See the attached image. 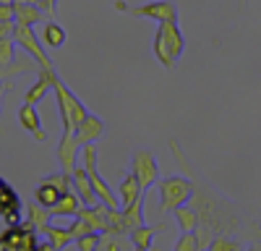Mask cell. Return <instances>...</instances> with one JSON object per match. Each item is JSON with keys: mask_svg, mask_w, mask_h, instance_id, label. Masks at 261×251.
Masks as SVG:
<instances>
[{"mask_svg": "<svg viewBox=\"0 0 261 251\" xmlns=\"http://www.w3.org/2000/svg\"><path fill=\"white\" fill-rule=\"evenodd\" d=\"M53 92H55V102H58V113H60V123L63 126H73V129H79V126L86 120V115H89V110H86V105L65 87L63 79L55 73V81H53Z\"/></svg>", "mask_w": 261, "mask_h": 251, "instance_id": "obj_4", "label": "cell"}, {"mask_svg": "<svg viewBox=\"0 0 261 251\" xmlns=\"http://www.w3.org/2000/svg\"><path fill=\"white\" fill-rule=\"evenodd\" d=\"M73 186H76V194L81 196V202L86 207H94L99 202V196L94 191V183H92V178H89V173H86L84 165L81 167H73Z\"/></svg>", "mask_w": 261, "mask_h": 251, "instance_id": "obj_9", "label": "cell"}, {"mask_svg": "<svg viewBox=\"0 0 261 251\" xmlns=\"http://www.w3.org/2000/svg\"><path fill=\"white\" fill-rule=\"evenodd\" d=\"M134 251H151V248H139V246H136V248H134Z\"/></svg>", "mask_w": 261, "mask_h": 251, "instance_id": "obj_35", "label": "cell"}, {"mask_svg": "<svg viewBox=\"0 0 261 251\" xmlns=\"http://www.w3.org/2000/svg\"><path fill=\"white\" fill-rule=\"evenodd\" d=\"M3 251H21V246H3Z\"/></svg>", "mask_w": 261, "mask_h": 251, "instance_id": "obj_34", "label": "cell"}, {"mask_svg": "<svg viewBox=\"0 0 261 251\" xmlns=\"http://www.w3.org/2000/svg\"><path fill=\"white\" fill-rule=\"evenodd\" d=\"M118 196H120V207L125 209V207H130V204H136L139 199H144L146 191L141 188L139 178H136L134 173H128V175H123V181H120V186H118Z\"/></svg>", "mask_w": 261, "mask_h": 251, "instance_id": "obj_10", "label": "cell"}, {"mask_svg": "<svg viewBox=\"0 0 261 251\" xmlns=\"http://www.w3.org/2000/svg\"><path fill=\"white\" fill-rule=\"evenodd\" d=\"M157 191H160V209L165 215H172L180 204H188L193 199V183L183 173L167 175V178H160Z\"/></svg>", "mask_w": 261, "mask_h": 251, "instance_id": "obj_3", "label": "cell"}, {"mask_svg": "<svg viewBox=\"0 0 261 251\" xmlns=\"http://www.w3.org/2000/svg\"><path fill=\"white\" fill-rule=\"evenodd\" d=\"M42 42L50 47V50H58L65 45V29L58 24V21H47L45 29H42Z\"/></svg>", "mask_w": 261, "mask_h": 251, "instance_id": "obj_20", "label": "cell"}, {"mask_svg": "<svg viewBox=\"0 0 261 251\" xmlns=\"http://www.w3.org/2000/svg\"><path fill=\"white\" fill-rule=\"evenodd\" d=\"M13 11H16V24H24V27H34L39 21H45V16H47L42 8L29 3V0H16Z\"/></svg>", "mask_w": 261, "mask_h": 251, "instance_id": "obj_12", "label": "cell"}, {"mask_svg": "<svg viewBox=\"0 0 261 251\" xmlns=\"http://www.w3.org/2000/svg\"><path fill=\"white\" fill-rule=\"evenodd\" d=\"M105 134V120L102 118H97V115H86V120L76 129V139H79V144L81 146H86V144H97V139Z\"/></svg>", "mask_w": 261, "mask_h": 251, "instance_id": "obj_11", "label": "cell"}, {"mask_svg": "<svg viewBox=\"0 0 261 251\" xmlns=\"http://www.w3.org/2000/svg\"><path fill=\"white\" fill-rule=\"evenodd\" d=\"M11 37L16 39V45H18V47H24V50L32 55V60H34V63H39V68H42V71H55L53 60L47 58V53H45V50H42L39 39H37V37H34V32H32V27L16 24V29H13V34H11Z\"/></svg>", "mask_w": 261, "mask_h": 251, "instance_id": "obj_6", "label": "cell"}, {"mask_svg": "<svg viewBox=\"0 0 261 251\" xmlns=\"http://www.w3.org/2000/svg\"><path fill=\"white\" fill-rule=\"evenodd\" d=\"M99 241H102V233L92 230V233L76 238V248H79V251H97V248H99Z\"/></svg>", "mask_w": 261, "mask_h": 251, "instance_id": "obj_26", "label": "cell"}, {"mask_svg": "<svg viewBox=\"0 0 261 251\" xmlns=\"http://www.w3.org/2000/svg\"><path fill=\"white\" fill-rule=\"evenodd\" d=\"M8 207H18V209H24V207H21L18 194H16V188H13L8 181H0V209H8Z\"/></svg>", "mask_w": 261, "mask_h": 251, "instance_id": "obj_23", "label": "cell"}, {"mask_svg": "<svg viewBox=\"0 0 261 251\" xmlns=\"http://www.w3.org/2000/svg\"><path fill=\"white\" fill-rule=\"evenodd\" d=\"M45 236L53 246H55V251H63L68 243H76V236H73V230H71V225L68 228H60V225H55V222H50L47 228H45Z\"/></svg>", "mask_w": 261, "mask_h": 251, "instance_id": "obj_16", "label": "cell"}, {"mask_svg": "<svg viewBox=\"0 0 261 251\" xmlns=\"http://www.w3.org/2000/svg\"><path fill=\"white\" fill-rule=\"evenodd\" d=\"M16 55V39L13 37H0V68H8Z\"/></svg>", "mask_w": 261, "mask_h": 251, "instance_id": "obj_25", "label": "cell"}, {"mask_svg": "<svg viewBox=\"0 0 261 251\" xmlns=\"http://www.w3.org/2000/svg\"><path fill=\"white\" fill-rule=\"evenodd\" d=\"M246 251H261V241H256V243H248V246H246Z\"/></svg>", "mask_w": 261, "mask_h": 251, "instance_id": "obj_33", "label": "cell"}, {"mask_svg": "<svg viewBox=\"0 0 261 251\" xmlns=\"http://www.w3.org/2000/svg\"><path fill=\"white\" fill-rule=\"evenodd\" d=\"M18 123H21V129L29 131L37 141H47V134L42 129V118H39L34 105H24V108L18 110Z\"/></svg>", "mask_w": 261, "mask_h": 251, "instance_id": "obj_8", "label": "cell"}, {"mask_svg": "<svg viewBox=\"0 0 261 251\" xmlns=\"http://www.w3.org/2000/svg\"><path fill=\"white\" fill-rule=\"evenodd\" d=\"M241 6H246V0H241Z\"/></svg>", "mask_w": 261, "mask_h": 251, "instance_id": "obj_36", "label": "cell"}, {"mask_svg": "<svg viewBox=\"0 0 261 251\" xmlns=\"http://www.w3.org/2000/svg\"><path fill=\"white\" fill-rule=\"evenodd\" d=\"M37 251H55V246L45 238V241H39V243H37Z\"/></svg>", "mask_w": 261, "mask_h": 251, "instance_id": "obj_31", "label": "cell"}, {"mask_svg": "<svg viewBox=\"0 0 261 251\" xmlns=\"http://www.w3.org/2000/svg\"><path fill=\"white\" fill-rule=\"evenodd\" d=\"M27 222H32L39 233H45V228L53 222V215H50L47 207H42L39 202H34V204L27 209Z\"/></svg>", "mask_w": 261, "mask_h": 251, "instance_id": "obj_21", "label": "cell"}, {"mask_svg": "<svg viewBox=\"0 0 261 251\" xmlns=\"http://www.w3.org/2000/svg\"><path fill=\"white\" fill-rule=\"evenodd\" d=\"M32 68V63H11L8 68H0V76H3V87L8 84V76H13V73H24V71H29Z\"/></svg>", "mask_w": 261, "mask_h": 251, "instance_id": "obj_30", "label": "cell"}, {"mask_svg": "<svg viewBox=\"0 0 261 251\" xmlns=\"http://www.w3.org/2000/svg\"><path fill=\"white\" fill-rule=\"evenodd\" d=\"M144 199H139L136 204H130V207L123 209V217H125V225H128V236H130V230H134V228H141L144 225V209H141L144 207Z\"/></svg>", "mask_w": 261, "mask_h": 251, "instance_id": "obj_22", "label": "cell"}, {"mask_svg": "<svg viewBox=\"0 0 261 251\" xmlns=\"http://www.w3.org/2000/svg\"><path fill=\"white\" fill-rule=\"evenodd\" d=\"M136 243L130 241V236H123V233H102V241H99V248L97 251H134Z\"/></svg>", "mask_w": 261, "mask_h": 251, "instance_id": "obj_19", "label": "cell"}, {"mask_svg": "<svg viewBox=\"0 0 261 251\" xmlns=\"http://www.w3.org/2000/svg\"><path fill=\"white\" fill-rule=\"evenodd\" d=\"M130 173H134L141 183L144 191H149L151 186L160 183V162L154 157L151 149H139L134 157H130Z\"/></svg>", "mask_w": 261, "mask_h": 251, "instance_id": "obj_5", "label": "cell"}, {"mask_svg": "<svg viewBox=\"0 0 261 251\" xmlns=\"http://www.w3.org/2000/svg\"><path fill=\"white\" fill-rule=\"evenodd\" d=\"M172 217H175L178 228H180V233H193L196 228H199L201 217H199V209H196L191 202L188 204H180L175 212H172Z\"/></svg>", "mask_w": 261, "mask_h": 251, "instance_id": "obj_15", "label": "cell"}, {"mask_svg": "<svg viewBox=\"0 0 261 251\" xmlns=\"http://www.w3.org/2000/svg\"><path fill=\"white\" fill-rule=\"evenodd\" d=\"M60 196H63V191H60V188H58L55 183L45 181V178L39 181L37 191H34V202H39L42 207H47V209H53V207L60 202Z\"/></svg>", "mask_w": 261, "mask_h": 251, "instance_id": "obj_18", "label": "cell"}, {"mask_svg": "<svg viewBox=\"0 0 261 251\" xmlns=\"http://www.w3.org/2000/svg\"><path fill=\"white\" fill-rule=\"evenodd\" d=\"M0 217H3L6 228H18V225H24V220H21V209H18V207L0 209Z\"/></svg>", "mask_w": 261, "mask_h": 251, "instance_id": "obj_29", "label": "cell"}, {"mask_svg": "<svg viewBox=\"0 0 261 251\" xmlns=\"http://www.w3.org/2000/svg\"><path fill=\"white\" fill-rule=\"evenodd\" d=\"M170 152H172V160L178 162L180 173L188 175L191 183H193V199H191V204L199 209V217H201L199 225L212 228L217 236H220V233L232 236L238 241H243L246 246L261 241V222L256 217H251L235 199L225 196L204 173L196 170V167L191 165V160L186 157L183 146L175 139H170Z\"/></svg>", "mask_w": 261, "mask_h": 251, "instance_id": "obj_1", "label": "cell"}, {"mask_svg": "<svg viewBox=\"0 0 261 251\" xmlns=\"http://www.w3.org/2000/svg\"><path fill=\"white\" fill-rule=\"evenodd\" d=\"M128 13L136 18H151L157 24H162V21H178V6L172 0H151V3L128 8Z\"/></svg>", "mask_w": 261, "mask_h": 251, "instance_id": "obj_7", "label": "cell"}, {"mask_svg": "<svg viewBox=\"0 0 261 251\" xmlns=\"http://www.w3.org/2000/svg\"><path fill=\"white\" fill-rule=\"evenodd\" d=\"M172 251H201V246H199V238H196V233H180Z\"/></svg>", "mask_w": 261, "mask_h": 251, "instance_id": "obj_28", "label": "cell"}, {"mask_svg": "<svg viewBox=\"0 0 261 251\" xmlns=\"http://www.w3.org/2000/svg\"><path fill=\"white\" fill-rule=\"evenodd\" d=\"M24 241V228H6L3 236H0V246H21Z\"/></svg>", "mask_w": 261, "mask_h": 251, "instance_id": "obj_27", "label": "cell"}, {"mask_svg": "<svg viewBox=\"0 0 261 251\" xmlns=\"http://www.w3.org/2000/svg\"><path fill=\"white\" fill-rule=\"evenodd\" d=\"M243 241H238V238H232V236H225V233H220V236H214V241H212V251H243Z\"/></svg>", "mask_w": 261, "mask_h": 251, "instance_id": "obj_24", "label": "cell"}, {"mask_svg": "<svg viewBox=\"0 0 261 251\" xmlns=\"http://www.w3.org/2000/svg\"><path fill=\"white\" fill-rule=\"evenodd\" d=\"M84 207V202H81V196L76 194V191H68V194H63L60 196V202L50 209V215L53 217H79V209Z\"/></svg>", "mask_w": 261, "mask_h": 251, "instance_id": "obj_14", "label": "cell"}, {"mask_svg": "<svg viewBox=\"0 0 261 251\" xmlns=\"http://www.w3.org/2000/svg\"><path fill=\"white\" fill-rule=\"evenodd\" d=\"M53 3H58V0H53Z\"/></svg>", "mask_w": 261, "mask_h": 251, "instance_id": "obj_37", "label": "cell"}, {"mask_svg": "<svg viewBox=\"0 0 261 251\" xmlns=\"http://www.w3.org/2000/svg\"><path fill=\"white\" fill-rule=\"evenodd\" d=\"M53 81H55V71H42L39 79L27 89V94H24V105H37L42 97H45V94L53 89Z\"/></svg>", "mask_w": 261, "mask_h": 251, "instance_id": "obj_13", "label": "cell"}, {"mask_svg": "<svg viewBox=\"0 0 261 251\" xmlns=\"http://www.w3.org/2000/svg\"><path fill=\"white\" fill-rule=\"evenodd\" d=\"M151 50H154V58L167 71H172L178 66V60L186 53V37L178 27V21H162V24H157V34H154V42H151Z\"/></svg>", "mask_w": 261, "mask_h": 251, "instance_id": "obj_2", "label": "cell"}, {"mask_svg": "<svg viewBox=\"0 0 261 251\" xmlns=\"http://www.w3.org/2000/svg\"><path fill=\"white\" fill-rule=\"evenodd\" d=\"M115 8H118L120 13H128V8H130V6H125L123 0H115Z\"/></svg>", "mask_w": 261, "mask_h": 251, "instance_id": "obj_32", "label": "cell"}, {"mask_svg": "<svg viewBox=\"0 0 261 251\" xmlns=\"http://www.w3.org/2000/svg\"><path fill=\"white\" fill-rule=\"evenodd\" d=\"M167 230V225L165 222H160V225H141V228H134L130 230V241H134L139 248H151V241H154V236L157 233H165Z\"/></svg>", "mask_w": 261, "mask_h": 251, "instance_id": "obj_17", "label": "cell"}, {"mask_svg": "<svg viewBox=\"0 0 261 251\" xmlns=\"http://www.w3.org/2000/svg\"><path fill=\"white\" fill-rule=\"evenodd\" d=\"M206 251H212V248H206Z\"/></svg>", "mask_w": 261, "mask_h": 251, "instance_id": "obj_38", "label": "cell"}]
</instances>
